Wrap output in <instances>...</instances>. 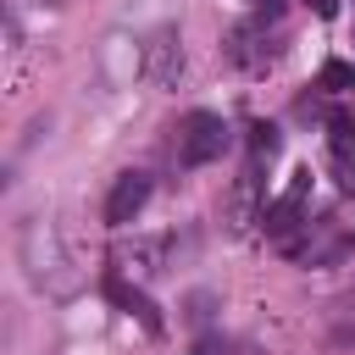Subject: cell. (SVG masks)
Wrapping results in <instances>:
<instances>
[{
  "label": "cell",
  "instance_id": "7a4b0ae2",
  "mask_svg": "<svg viewBox=\"0 0 355 355\" xmlns=\"http://www.w3.org/2000/svg\"><path fill=\"white\" fill-rule=\"evenodd\" d=\"M150 172H122L116 183H111V194H105V222L111 227H128V222H139V211L150 205Z\"/></svg>",
  "mask_w": 355,
  "mask_h": 355
},
{
  "label": "cell",
  "instance_id": "ba28073f",
  "mask_svg": "<svg viewBox=\"0 0 355 355\" xmlns=\"http://www.w3.org/2000/svg\"><path fill=\"white\" fill-rule=\"evenodd\" d=\"M194 355H227V338H200Z\"/></svg>",
  "mask_w": 355,
  "mask_h": 355
},
{
  "label": "cell",
  "instance_id": "8992f818",
  "mask_svg": "<svg viewBox=\"0 0 355 355\" xmlns=\"http://www.w3.org/2000/svg\"><path fill=\"white\" fill-rule=\"evenodd\" d=\"M105 294H111V300H116V305H122V311H133V316H139V322H144V327H150V333H155V327H161V316H155V305H150V300H144V294H139V288H128V283H122V277H111V283H105Z\"/></svg>",
  "mask_w": 355,
  "mask_h": 355
},
{
  "label": "cell",
  "instance_id": "3957f363",
  "mask_svg": "<svg viewBox=\"0 0 355 355\" xmlns=\"http://www.w3.org/2000/svg\"><path fill=\"white\" fill-rule=\"evenodd\" d=\"M305 194H311V172H294L288 194H277V200L261 211V222H266V233H272V239H288V233L300 227V216H305Z\"/></svg>",
  "mask_w": 355,
  "mask_h": 355
},
{
  "label": "cell",
  "instance_id": "5b68a950",
  "mask_svg": "<svg viewBox=\"0 0 355 355\" xmlns=\"http://www.w3.org/2000/svg\"><path fill=\"white\" fill-rule=\"evenodd\" d=\"M227 61H239V67H266V61H272V44H266V17L227 28Z\"/></svg>",
  "mask_w": 355,
  "mask_h": 355
},
{
  "label": "cell",
  "instance_id": "6da1fadb",
  "mask_svg": "<svg viewBox=\"0 0 355 355\" xmlns=\"http://www.w3.org/2000/svg\"><path fill=\"white\" fill-rule=\"evenodd\" d=\"M227 139L233 133H227V122L216 111H189L178 122V166H211V161H222Z\"/></svg>",
  "mask_w": 355,
  "mask_h": 355
},
{
  "label": "cell",
  "instance_id": "52a82bcc",
  "mask_svg": "<svg viewBox=\"0 0 355 355\" xmlns=\"http://www.w3.org/2000/svg\"><path fill=\"white\" fill-rule=\"evenodd\" d=\"M277 144H283V139H277V128H272V122H255V128H250V155H255V166H261V161H272V155H277Z\"/></svg>",
  "mask_w": 355,
  "mask_h": 355
},
{
  "label": "cell",
  "instance_id": "277c9868",
  "mask_svg": "<svg viewBox=\"0 0 355 355\" xmlns=\"http://www.w3.org/2000/svg\"><path fill=\"white\" fill-rule=\"evenodd\" d=\"M144 72H150L155 83H178V78H183V39H178V28H161V33L144 44Z\"/></svg>",
  "mask_w": 355,
  "mask_h": 355
},
{
  "label": "cell",
  "instance_id": "9c48e42d",
  "mask_svg": "<svg viewBox=\"0 0 355 355\" xmlns=\"http://www.w3.org/2000/svg\"><path fill=\"white\" fill-rule=\"evenodd\" d=\"M305 6H311L316 17H333V11H338V0H305Z\"/></svg>",
  "mask_w": 355,
  "mask_h": 355
}]
</instances>
